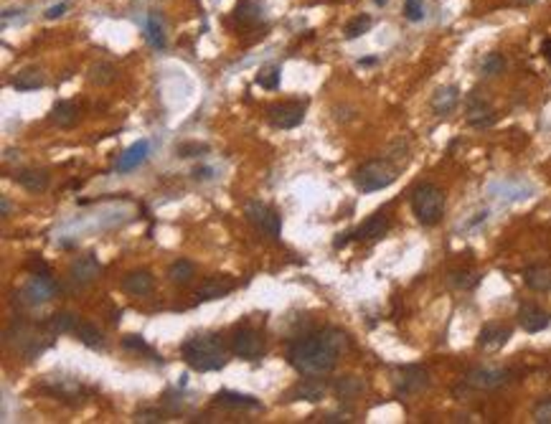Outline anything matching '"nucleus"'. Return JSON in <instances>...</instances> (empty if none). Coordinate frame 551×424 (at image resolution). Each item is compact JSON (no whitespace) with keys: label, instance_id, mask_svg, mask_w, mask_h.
Here are the masks:
<instances>
[{"label":"nucleus","instance_id":"obj_1","mask_svg":"<svg viewBox=\"0 0 551 424\" xmlns=\"http://www.w3.org/2000/svg\"><path fill=\"white\" fill-rule=\"evenodd\" d=\"M287 361L305 376H326L336 369L338 351L318 333V336L293 340L287 348Z\"/></svg>","mask_w":551,"mask_h":424},{"label":"nucleus","instance_id":"obj_2","mask_svg":"<svg viewBox=\"0 0 551 424\" xmlns=\"http://www.w3.org/2000/svg\"><path fill=\"white\" fill-rule=\"evenodd\" d=\"M180 356L193 371L201 373L219 371L229 361V351L219 336H193L180 345Z\"/></svg>","mask_w":551,"mask_h":424},{"label":"nucleus","instance_id":"obj_3","mask_svg":"<svg viewBox=\"0 0 551 424\" xmlns=\"http://www.w3.org/2000/svg\"><path fill=\"white\" fill-rule=\"evenodd\" d=\"M412 211L419 224H439V219L445 216V191L434 183H419L412 191Z\"/></svg>","mask_w":551,"mask_h":424},{"label":"nucleus","instance_id":"obj_4","mask_svg":"<svg viewBox=\"0 0 551 424\" xmlns=\"http://www.w3.org/2000/svg\"><path fill=\"white\" fill-rule=\"evenodd\" d=\"M397 168L389 163V160H369L356 171V188L361 193H376L389 188L397 180Z\"/></svg>","mask_w":551,"mask_h":424},{"label":"nucleus","instance_id":"obj_5","mask_svg":"<svg viewBox=\"0 0 551 424\" xmlns=\"http://www.w3.org/2000/svg\"><path fill=\"white\" fill-rule=\"evenodd\" d=\"M53 295H56V282L51 279V272H39V274L34 272L26 285L20 287L18 300L26 307H39L48 303Z\"/></svg>","mask_w":551,"mask_h":424},{"label":"nucleus","instance_id":"obj_6","mask_svg":"<svg viewBox=\"0 0 551 424\" xmlns=\"http://www.w3.org/2000/svg\"><path fill=\"white\" fill-rule=\"evenodd\" d=\"M229 348H232L234 356L239 358H259L265 353V338H262V333L249 328V325H241L237 331L232 333V340H229Z\"/></svg>","mask_w":551,"mask_h":424},{"label":"nucleus","instance_id":"obj_7","mask_svg":"<svg viewBox=\"0 0 551 424\" xmlns=\"http://www.w3.org/2000/svg\"><path fill=\"white\" fill-rule=\"evenodd\" d=\"M244 213H246V219L252 221V224L257 226L265 237H270V239L282 237V219H279V213L274 211L272 206H265V204L252 201V204H246Z\"/></svg>","mask_w":551,"mask_h":424},{"label":"nucleus","instance_id":"obj_8","mask_svg":"<svg viewBox=\"0 0 551 424\" xmlns=\"http://www.w3.org/2000/svg\"><path fill=\"white\" fill-rule=\"evenodd\" d=\"M513 371L508 369H491V366H478V369H472L470 373L465 376V384L472 386V389H480V391H493V389H500L511 381Z\"/></svg>","mask_w":551,"mask_h":424},{"label":"nucleus","instance_id":"obj_9","mask_svg":"<svg viewBox=\"0 0 551 424\" xmlns=\"http://www.w3.org/2000/svg\"><path fill=\"white\" fill-rule=\"evenodd\" d=\"M267 119L279 130H293V127L303 125L305 119V105L303 102H279L267 110Z\"/></svg>","mask_w":551,"mask_h":424},{"label":"nucleus","instance_id":"obj_10","mask_svg":"<svg viewBox=\"0 0 551 424\" xmlns=\"http://www.w3.org/2000/svg\"><path fill=\"white\" fill-rule=\"evenodd\" d=\"M394 381H397L399 397H412V394H419L430 386V373L422 366H404V369H399Z\"/></svg>","mask_w":551,"mask_h":424},{"label":"nucleus","instance_id":"obj_11","mask_svg":"<svg viewBox=\"0 0 551 424\" xmlns=\"http://www.w3.org/2000/svg\"><path fill=\"white\" fill-rule=\"evenodd\" d=\"M48 338H51V333L48 336H39L36 328H31V325H18L15 328V348L26 358H36L41 351H46L48 343H51Z\"/></svg>","mask_w":551,"mask_h":424},{"label":"nucleus","instance_id":"obj_12","mask_svg":"<svg viewBox=\"0 0 551 424\" xmlns=\"http://www.w3.org/2000/svg\"><path fill=\"white\" fill-rule=\"evenodd\" d=\"M511 336H513L511 325L485 323L478 333V348H483V351H500V348L511 340Z\"/></svg>","mask_w":551,"mask_h":424},{"label":"nucleus","instance_id":"obj_13","mask_svg":"<svg viewBox=\"0 0 551 424\" xmlns=\"http://www.w3.org/2000/svg\"><path fill=\"white\" fill-rule=\"evenodd\" d=\"M551 315L546 310H541L533 303H526V305L518 307V325L524 328L526 333H541L544 328H549Z\"/></svg>","mask_w":551,"mask_h":424},{"label":"nucleus","instance_id":"obj_14","mask_svg":"<svg viewBox=\"0 0 551 424\" xmlns=\"http://www.w3.org/2000/svg\"><path fill=\"white\" fill-rule=\"evenodd\" d=\"M69 274H72V279L77 282V285L84 287V285H89V282L97 279V274H100V262H97L94 254L77 257L72 262V267H69Z\"/></svg>","mask_w":551,"mask_h":424},{"label":"nucleus","instance_id":"obj_15","mask_svg":"<svg viewBox=\"0 0 551 424\" xmlns=\"http://www.w3.org/2000/svg\"><path fill=\"white\" fill-rule=\"evenodd\" d=\"M389 226H392V219H389V213L386 211H379L373 213V216H369V219L364 221V224L353 232V237L356 239H364V241H371V239H381L386 232H389Z\"/></svg>","mask_w":551,"mask_h":424},{"label":"nucleus","instance_id":"obj_16","mask_svg":"<svg viewBox=\"0 0 551 424\" xmlns=\"http://www.w3.org/2000/svg\"><path fill=\"white\" fill-rule=\"evenodd\" d=\"M13 180L20 188H26L28 193H44L51 183L48 173L44 168H23L13 175Z\"/></svg>","mask_w":551,"mask_h":424},{"label":"nucleus","instance_id":"obj_17","mask_svg":"<svg viewBox=\"0 0 551 424\" xmlns=\"http://www.w3.org/2000/svg\"><path fill=\"white\" fill-rule=\"evenodd\" d=\"M153 285H155V279L147 270L127 272L125 277H122V290H125L127 295H135V298H142L147 292H153Z\"/></svg>","mask_w":551,"mask_h":424},{"label":"nucleus","instance_id":"obj_18","mask_svg":"<svg viewBox=\"0 0 551 424\" xmlns=\"http://www.w3.org/2000/svg\"><path fill=\"white\" fill-rule=\"evenodd\" d=\"M147 153H150V143H147V140H138L135 145H130L125 153L117 158V171H120V173L135 171L138 166H142V163H145Z\"/></svg>","mask_w":551,"mask_h":424},{"label":"nucleus","instance_id":"obj_19","mask_svg":"<svg viewBox=\"0 0 551 424\" xmlns=\"http://www.w3.org/2000/svg\"><path fill=\"white\" fill-rule=\"evenodd\" d=\"M326 391H328L326 381H320V376H310V378H303L300 384H295L287 397L303 399V402H320V399L326 397Z\"/></svg>","mask_w":551,"mask_h":424},{"label":"nucleus","instance_id":"obj_20","mask_svg":"<svg viewBox=\"0 0 551 424\" xmlns=\"http://www.w3.org/2000/svg\"><path fill=\"white\" fill-rule=\"evenodd\" d=\"M48 119H51L56 127H61V130H69V127H74L79 122V105H77V102H69V100L56 102L51 114H48Z\"/></svg>","mask_w":551,"mask_h":424},{"label":"nucleus","instance_id":"obj_21","mask_svg":"<svg viewBox=\"0 0 551 424\" xmlns=\"http://www.w3.org/2000/svg\"><path fill=\"white\" fill-rule=\"evenodd\" d=\"M234 290V282L226 277H208L204 285L196 290V300H201V303H208V300H219L224 298V295H229V292Z\"/></svg>","mask_w":551,"mask_h":424},{"label":"nucleus","instance_id":"obj_22","mask_svg":"<svg viewBox=\"0 0 551 424\" xmlns=\"http://www.w3.org/2000/svg\"><path fill=\"white\" fill-rule=\"evenodd\" d=\"M460 102V89L455 84H447V86H439L437 92L432 94V110L437 114H450Z\"/></svg>","mask_w":551,"mask_h":424},{"label":"nucleus","instance_id":"obj_23","mask_svg":"<svg viewBox=\"0 0 551 424\" xmlns=\"http://www.w3.org/2000/svg\"><path fill=\"white\" fill-rule=\"evenodd\" d=\"M44 84H46L44 72L36 69V67L20 69V72L13 77V81H11V86H13L15 92H36V89H41Z\"/></svg>","mask_w":551,"mask_h":424},{"label":"nucleus","instance_id":"obj_24","mask_svg":"<svg viewBox=\"0 0 551 424\" xmlns=\"http://www.w3.org/2000/svg\"><path fill=\"white\" fill-rule=\"evenodd\" d=\"M216 404L226 406V409H259V399L249 397V394H239V391H219L216 394Z\"/></svg>","mask_w":551,"mask_h":424},{"label":"nucleus","instance_id":"obj_25","mask_svg":"<svg viewBox=\"0 0 551 424\" xmlns=\"http://www.w3.org/2000/svg\"><path fill=\"white\" fill-rule=\"evenodd\" d=\"M493 119H496L493 107L488 105V102L478 100V97H472L470 105H467V122H470L472 127H488V125H493Z\"/></svg>","mask_w":551,"mask_h":424},{"label":"nucleus","instance_id":"obj_26","mask_svg":"<svg viewBox=\"0 0 551 424\" xmlns=\"http://www.w3.org/2000/svg\"><path fill=\"white\" fill-rule=\"evenodd\" d=\"M44 389H46L48 394H53V397H59V399H74L84 391L77 378H67V376H53L51 386H44Z\"/></svg>","mask_w":551,"mask_h":424},{"label":"nucleus","instance_id":"obj_27","mask_svg":"<svg viewBox=\"0 0 551 424\" xmlns=\"http://www.w3.org/2000/svg\"><path fill=\"white\" fill-rule=\"evenodd\" d=\"M74 336H77L84 345H89V348H100V351L105 348V336H102L100 328L94 323H89V320H79L77 328H74Z\"/></svg>","mask_w":551,"mask_h":424},{"label":"nucleus","instance_id":"obj_28","mask_svg":"<svg viewBox=\"0 0 551 424\" xmlns=\"http://www.w3.org/2000/svg\"><path fill=\"white\" fill-rule=\"evenodd\" d=\"M262 3L259 0H239L237 3V8H234V18L239 20V23H244V26H252V23H259L262 20Z\"/></svg>","mask_w":551,"mask_h":424},{"label":"nucleus","instance_id":"obj_29","mask_svg":"<svg viewBox=\"0 0 551 424\" xmlns=\"http://www.w3.org/2000/svg\"><path fill=\"white\" fill-rule=\"evenodd\" d=\"M526 287H531L533 292H549L551 290V272L546 267H529L524 272Z\"/></svg>","mask_w":551,"mask_h":424},{"label":"nucleus","instance_id":"obj_30","mask_svg":"<svg viewBox=\"0 0 551 424\" xmlns=\"http://www.w3.org/2000/svg\"><path fill=\"white\" fill-rule=\"evenodd\" d=\"M145 39L153 48H166V26L158 13H150L145 20Z\"/></svg>","mask_w":551,"mask_h":424},{"label":"nucleus","instance_id":"obj_31","mask_svg":"<svg viewBox=\"0 0 551 424\" xmlns=\"http://www.w3.org/2000/svg\"><path fill=\"white\" fill-rule=\"evenodd\" d=\"M193 277H196V267H193L188 259H175V262L168 267V279H171L173 285H188Z\"/></svg>","mask_w":551,"mask_h":424},{"label":"nucleus","instance_id":"obj_32","mask_svg":"<svg viewBox=\"0 0 551 424\" xmlns=\"http://www.w3.org/2000/svg\"><path fill=\"white\" fill-rule=\"evenodd\" d=\"M77 315L74 312H56V315H51V318L46 320V328L48 333H53V336H61V333H74V328H77Z\"/></svg>","mask_w":551,"mask_h":424},{"label":"nucleus","instance_id":"obj_33","mask_svg":"<svg viewBox=\"0 0 551 424\" xmlns=\"http://www.w3.org/2000/svg\"><path fill=\"white\" fill-rule=\"evenodd\" d=\"M336 394H338V399H356V397H361L366 391V384L361 381L359 376H343V378H338L336 381Z\"/></svg>","mask_w":551,"mask_h":424},{"label":"nucleus","instance_id":"obj_34","mask_svg":"<svg viewBox=\"0 0 551 424\" xmlns=\"http://www.w3.org/2000/svg\"><path fill=\"white\" fill-rule=\"evenodd\" d=\"M447 279H450V285L458 287V290H472V287L480 282V274L472 270H455V272H450V277Z\"/></svg>","mask_w":551,"mask_h":424},{"label":"nucleus","instance_id":"obj_35","mask_svg":"<svg viewBox=\"0 0 551 424\" xmlns=\"http://www.w3.org/2000/svg\"><path fill=\"white\" fill-rule=\"evenodd\" d=\"M371 26H373L371 15L361 13V15H356V18H351L348 23H345L343 34H345V39H359V36L369 34V28Z\"/></svg>","mask_w":551,"mask_h":424},{"label":"nucleus","instance_id":"obj_36","mask_svg":"<svg viewBox=\"0 0 551 424\" xmlns=\"http://www.w3.org/2000/svg\"><path fill=\"white\" fill-rule=\"evenodd\" d=\"M122 348L135 351V353H142V356H150L153 361H160V356L150 348V345H147V340L142 338V336H125V338H122Z\"/></svg>","mask_w":551,"mask_h":424},{"label":"nucleus","instance_id":"obj_37","mask_svg":"<svg viewBox=\"0 0 551 424\" xmlns=\"http://www.w3.org/2000/svg\"><path fill=\"white\" fill-rule=\"evenodd\" d=\"M257 84L262 86V89H270V92H274V89L279 86V67H277V64H270V67L259 69Z\"/></svg>","mask_w":551,"mask_h":424},{"label":"nucleus","instance_id":"obj_38","mask_svg":"<svg viewBox=\"0 0 551 424\" xmlns=\"http://www.w3.org/2000/svg\"><path fill=\"white\" fill-rule=\"evenodd\" d=\"M114 74H117V69H114L112 64L100 61V64H94V67H92V72H89V79H92L94 84H112Z\"/></svg>","mask_w":551,"mask_h":424},{"label":"nucleus","instance_id":"obj_39","mask_svg":"<svg viewBox=\"0 0 551 424\" xmlns=\"http://www.w3.org/2000/svg\"><path fill=\"white\" fill-rule=\"evenodd\" d=\"M505 69V59L500 56V53H488L483 59V67H480V72L485 74V77H498V74H503Z\"/></svg>","mask_w":551,"mask_h":424},{"label":"nucleus","instance_id":"obj_40","mask_svg":"<svg viewBox=\"0 0 551 424\" xmlns=\"http://www.w3.org/2000/svg\"><path fill=\"white\" fill-rule=\"evenodd\" d=\"M531 417L536 424H551V397L538 399L531 409Z\"/></svg>","mask_w":551,"mask_h":424},{"label":"nucleus","instance_id":"obj_41","mask_svg":"<svg viewBox=\"0 0 551 424\" xmlns=\"http://www.w3.org/2000/svg\"><path fill=\"white\" fill-rule=\"evenodd\" d=\"M320 336H323V338H326L338 353H343L345 348H348V338H345V333L338 331V328H326V331L320 333Z\"/></svg>","mask_w":551,"mask_h":424},{"label":"nucleus","instance_id":"obj_42","mask_svg":"<svg viewBox=\"0 0 551 424\" xmlns=\"http://www.w3.org/2000/svg\"><path fill=\"white\" fill-rule=\"evenodd\" d=\"M404 15L412 23L425 18V0H404Z\"/></svg>","mask_w":551,"mask_h":424},{"label":"nucleus","instance_id":"obj_43","mask_svg":"<svg viewBox=\"0 0 551 424\" xmlns=\"http://www.w3.org/2000/svg\"><path fill=\"white\" fill-rule=\"evenodd\" d=\"M206 150H208V147L206 145H199V143H186V145L175 147V153H178L180 158H193V155L206 153Z\"/></svg>","mask_w":551,"mask_h":424},{"label":"nucleus","instance_id":"obj_44","mask_svg":"<svg viewBox=\"0 0 551 424\" xmlns=\"http://www.w3.org/2000/svg\"><path fill=\"white\" fill-rule=\"evenodd\" d=\"M67 11H69V3L67 0H61V3H56V6H48L44 15H46V20H56V18H61V15L67 13Z\"/></svg>","mask_w":551,"mask_h":424},{"label":"nucleus","instance_id":"obj_45","mask_svg":"<svg viewBox=\"0 0 551 424\" xmlns=\"http://www.w3.org/2000/svg\"><path fill=\"white\" fill-rule=\"evenodd\" d=\"M135 422H140V424H150V422H163V414L160 411H138L135 414Z\"/></svg>","mask_w":551,"mask_h":424},{"label":"nucleus","instance_id":"obj_46","mask_svg":"<svg viewBox=\"0 0 551 424\" xmlns=\"http://www.w3.org/2000/svg\"><path fill=\"white\" fill-rule=\"evenodd\" d=\"M211 175H213V168H208V166H199L193 171V178L196 180H211Z\"/></svg>","mask_w":551,"mask_h":424},{"label":"nucleus","instance_id":"obj_47","mask_svg":"<svg viewBox=\"0 0 551 424\" xmlns=\"http://www.w3.org/2000/svg\"><path fill=\"white\" fill-rule=\"evenodd\" d=\"M351 237L353 234L351 232H345V234H338V239H336V241H333V246H336V249H343L345 244H348V241H351Z\"/></svg>","mask_w":551,"mask_h":424},{"label":"nucleus","instance_id":"obj_48","mask_svg":"<svg viewBox=\"0 0 551 424\" xmlns=\"http://www.w3.org/2000/svg\"><path fill=\"white\" fill-rule=\"evenodd\" d=\"M541 53H544V59L551 64V39H546L544 44H541Z\"/></svg>","mask_w":551,"mask_h":424},{"label":"nucleus","instance_id":"obj_49","mask_svg":"<svg viewBox=\"0 0 551 424\" xmlns=\"http://www.w3.org/2000/svg\"><path fill=\"white\" fill-rule=\"evenodd\" d=\"M8 213H11V201H8V199H3V219H6Z\"/></svg>","mask_w":551,"mask_h":424},{"label":"nucleus","instance_id":"obj_50","mask_svg":"<svg viewBox=\"0 0 551 424\" xmlns=\"http://www.w3.org/2000/svg\"><path fill=\"white\" fill-rule=\"evenodd\" d=\"M531 3H536V0H516V6H531Z\"/></svg>","mask_w":551,"mask_h":424},{"label":"nucleus","instance_id":"obj_51","mask_svg":"<svg viewBox=\"0 0 551 424\" xmlns=\"http://www.w3.org/2000/svg\"><path fill=\"white\" fill-rule=\"evenodd\" d=\"M371 64H376V59H364V61H361V67H371Z\"/></svg>","mask_w":551,"mask_h":424},{"label":"nucleus","instance_id":"obj_52","mask_svg":"<svg viewBox=\"0 0 551 424\" xmlns=\"http://www.w3.org/2000/svg\"><path fill=\"white\" fill-rule=\"evenodd\" d=\"M373 3H376V6H386V3H389V0H373Z\"/></svg>","mask_w":551,"mask_h":424}]
</instances>
